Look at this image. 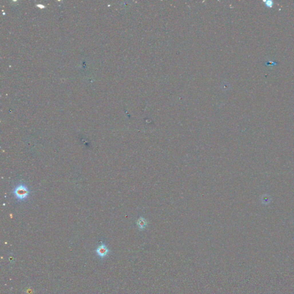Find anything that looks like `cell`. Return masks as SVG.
Listing matches in <instances>:
<instances>
[{
  "mask_svg": "<svg viewBox=\"0 0 294 294\" xmlns=\"http://www.w3.org/2000/svg\"><path fill=\"white\" fill-rule=\"evenodd\" d=\"M14 194L15 197L19 200L26 199L29 195V191L27 186L24 184L18 185L14 190Z\"/></svg>",
  "mask_w": 294,
  "mask_h": 294,
  "instance_id": "cell-1",
  "label": "cell"
},
{
  "mask_svg": "<svg viewBox=\"0 0 294 294\" xmlns=\"http://www.w3.org/2000/svg\"><path fill=\"white\" fill-rule=\"evenodd\" d=\"M109 250L107 246L104 244H101L100 246L98 247L96 250L97 254L101 257H104L106 256L109 253Z\"/></svg>",
  "mask_w": 294,
  "mask_h": 294,
  "instance_id": "cell-2",
  "label": "cell"
},
{
  "mask_svg": "<svg viewBox=\"0 0 294 294\" xmlns=\"http://www.w3.org/2000/svg\"><path fill=\"white\" fill-rule=\"evenodd\" d=\"M137 224V225H138L139 228L140 229H144L146 227L147 222H146L145 219H143L141 218H140L139 219Z\"/></svg>",
  "mask_w": 294,
  "mask_h": 294,
  "instance_id": "cell-3",
  "label": "cell"
}]
</instances>
